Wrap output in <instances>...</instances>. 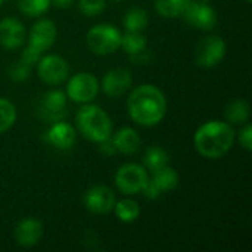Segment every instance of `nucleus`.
I'll return each instance as SVG.
<instances>
[{
	"instance_id": "nucleus-1",
	"label": "nucleus",
	"mask_w": 252,
	"mask_h": 252,
	"mask_svg": "<svg viewBox=\"0 0 252 252\" xmlns=\"http://www.w3.org/2000/svg\"><path fill=\"white\" fill-rule=\"evenodd\" d=\"M127 111L130 118L139 126L154 127L159 124L167 114V99L157 86L142 84L130 93Z\"/></svg>"
},
{
	"instance_id": "nucleus-2",
	"label": "nucleus",
	"mask_w": 252,
	"mask_h": 252,
	"mask_svg": "<svg viewBox=\"0 0 252 252\" xmlns=\"http://www.w3.org/2000/svg\"><path fill=\"white\" fill-rule=\"evenodd\" d=\"M193 143L198 154L204 158L219 159L232 149L235 143V131L227 121L211 120L196 130Z\"/></svg>"
},
{
	"instance_id": "nucleus-3",
	"label": "nucleus",
	"mask_w": 252,
	"mask_h": 252,
	"mask_svg": "<svg viewBox=\"0 0 252 252\" xmlns=\"http://www.w3.org/2000/svg\"><path fill=\"white\" fill-rule=\"evenodd\" d=\"M75 121L80 133L90 142L100 143L112 134V121L109 115L97 105L83 103L77 112Z\"/></svg>"
},
{
	"instance_id": "nucleus-4",
	"label": "nucleus",
	"mask_w": 252,
	"mask_h": 252,
	"mask_svg": "<svg viewBox=\"0 0 252 252\" xmlns=\"http://www.w3.org/2000/svg\"><path fill=\"white\" fill-rule=\"evenodd\" d=\"M58 35V30L53 21L40 19L37 21L28 34V46L24 49L21 55V61L28 63L30 66L35 65L41 58V53L49 50Z\"/></svg>"
},
{
	"instance_id": "nucleus-5",
	"label": "nucleus",
	"mask_w": 252,
	"mask_h": 252,
	"mask_svg": "<svg viewBox=\"0 0 252 252\" xmlns=\"http://www.w3.org/2000/svg\"><path fill=\"white\" fill-rule=\"evenodd\" d=\"M121 31L111 24H97L86 35L87 47L99 56L115 53L121 47Z\"/></svg>"
},
{
	"instance_id": "nucleus-6",
	"label": "nucleus",
	"mask_w": 252,
	"mask_h": 252,
	"mask_svg": "<svg viewBox=\"0 0 252 252\" xmlns=\"http://www.w3.org/2000/svg\"><path fill=\"white\" fill-rule=\"evenodd\" d=\"M149 180L148 170L139 164H124L118 168L115 174V185L120 192L124 195H137L142 193L143 188Z\"/></svg>"
},
{
	"instance_id": "nucleus-7",
	"label": "nucleus",
	"mask_w": 252,
	"mask_h": 252,
	"mask_svg": "<svg viewBox=\"0 0 252 252\" xmlns=\"http://www.w3.org/2000/svg\"><path fill=\"white\" fill-rule=\"evenodd\" d=\"M99 93V81L92 72H78L66 84V97L75 103H90Z\"/></svg>"
},
{
	"instance_id": "nucleus-8",
	"label": "nucleus",
	"mask_w": 252,
	"mask_h": 252,
	"mask_svg": "<svg viewBox=\"0 0 252 252\" xmlns=\"http://www.w3.org/2000/svg\"><path fill=\"white\" fill-rule=\"evenodd\" d=\"M226 56V41L220 35L204 37L195 50L196 63L202 68L217 66Z\"/></svg>"
},
{
	"instance_id": "nucleus-9",
	"label": "nucleus",
	"mask_w": 252,
	"mask_h": 252,
	"mask_svg": "<svg viewBox=\"0 0 252 252\" xmlns=\"http://www.w3.org/2000/svg\"><path fill=\"white\" fill-rule=\"evenodd\" d=\"M35 65L38 77L52 86L62 84L69 75V65L59 55H46L40 58Z\"/></svg>"
},
{
	"instance_id": "nucleus-10",
	"label": "nucleus",
	"mask_w": 252,
	"mask_h": 252,
	"mask_svg": "<svg viewBox=\"0 0 252 252\" xmlns=\"http://www.w3.org/2000/svg\"><path fill=\"white\" fill-rule=\"evenodd\" d=\"M179 186V174L174 168L165 165L164 168L154 171L152 179L148 180L146 186L143 188L142 193L148 199H157L159 198L164 192L174 190Z\"/></svg>"
},
{
	"instance_id": "nucleus-11",
	"label": "nucleus",
	"mask_w": 252,
	"mask_h": 252,
	"mask_svg": "<svg viewBox=\"0 0 252 252\" xmlns=\"http://www.w3.org/2000/svg\"><path fill=\"white\" fill-rule=\"evenodd\" d=\"M186 22L198 30L210 31L217 24V13L216 10L204 1L199 0H190L185 13H183Z\"/></svg>"
},
{
	"instance_id": "nucleus-12",
	"label": "nucleus",
	"mask_w": 252,
	"mask_h": 252,
	"mask_svg": "<svg viewBox=\"0 0 252 252\" xmlns=\"http://www.w3.org/2000/svg\"><path fill=\"white\" fill-rule=\"evenodd\" d=\"M66 94L62 90L46 92L38 102V117L47 123H55L63 118L66 109Z\"/></svg>"
},
{
	"instance_id": "nucleus-13",
	"label": "nucleus",
	"mask_w": 252,
	"mask_h": 252,
	"mask_svg": "<svg viewBox=\"0 0 252 252\" xmlns=\"http://www.w3.org/2000/svg\"><path fill=\"white\" fill-rule=\"evenodd\" d=\"M84 207L93 214H108L114 210L115 205V195L111 188L97 185L90 188L83 198Z\"/></svg>"
},
{
	"instance_id": "nucleus-14",
	"label": "nucleus",
	"mask_w": 252,
	"mask_h": 252,
	"mask_svg": "<svg viewBox=\"0 0 252 252\" xmlns=\"http://www.w3.org/2000/svg\"><path fill=\"white\" fill-rule=\"evenodd\" d=\"M27 37L24 24L16 18H4L0 21V46L7 50H15L22 46Z\"/></svg>"
},
{
	"instance_id": "nucleus-15",
	"label": "nucleus",
	"mask_w": 252,
	"mask_h": 252,
	"mask_svg": "<svg viewBox=\"0 0 252 252\" xmlns=\"http://www.w3.org/2000/svg\"><path fill=\"white\" fill-rule=\"evenodd\" d=\"M131 83H133V77L128 69L114 68L103 75L102 90L111 97H120L131 87Z\"/></svg>"
},
{
	"instance_id": "nucleus-16",
	"label": "nucleus",
	"mask_w": 252,
	"mask_h": 252,
	"mask_svg": "<svg viewBox=\"0 0 252 252\" xmlns=\"http://www.w3.org/2000/svg\"><path fill=\"white\" fill-rule=\"evenodd\" d=\"M13 235L21 247H34L43 236V224L35 219H24L16 224Z\"/></svg>"
},
{
	"instance_id": "nucleus-17",
	"label": "nucleus",
	"mask_w": 252,
	"mask_h": 252,
	"mask_svg": "<svg viewBox=\"0 0 252 252\" xmlns=\"http://www.w3.org/2000/svg\"><path fill=\"white\" fill-rule=\"evenodd\" d=\"M75 139H77L75 128L69 123H65L62 120L55 121L47 130V140L56 149H61V151L71 149L72 145L75 143Z\"/></svg>"
},
{
	"instance_id": "nucleus-18",
	"label": "nucleus",
	"mask_w": 252,
	"mask_h": 252,
	"mask_svg": "<svg viewBox=\"0 0 252 252\" xmlns=\"http://www.w3.org/2000/svg\"><path fill=\"white\" fill-rule=\"evenodd\" d=\"M112 142L117 148V152H121L124 155L136 154L142 145V139H140L139 133L130 127H124V128L118 130L112 136Z\"/></svg>"
},
{
	"instance_id": "nucleus-19",
	"label": "nucleus",
	"mask_w": 252,
	"mask_h": 252,
	"mask_svg": "<svg viewBox=\"0 0 252 252\" xmlns=\"http://www.w3.org/2000/svg\"><path fill=\"white\" fill-rule=\"evenodd\" d=\"M226 121L230 124H245L250 118V105L245 99L232 100L224 111Z\"/></svg>"
},
{
	"instance_id": "nucleus-20",
	"label": "nucleus",
	"mask_w": 252,
	"mask_h": 252,
	"mask_svg": "<svg viewBox=\"0 0 252 252\" xmlns=\"http://www.w3.org/2000/svg\"><path fill=\"white\" fill-rule=\"evenodd\" d=\"M168 164V154L161 146H151L143 155V167L151 173L164 168Z\"/></svg>"
},
{
	"instance_id": "nucleus-21",
	"label": "nucleus",
	"mask_w": 252,
	"mask_h": 252,
	"mask_svg": "<svg viewBox=\"0 0 252 252\" xmlns=\"http://www.w3.org/2000/svg\"><path fill=\"white\" fill-rule=\"evenodd\" d=\"M114 211H115L117 219L120 221H123V223H133L140 216V207H139V204L136 201H133V199H128V198L115 202Z\"/></svg>"
},
{
	"instance_id": "nucleus-22",
	"label": "nucleus",
	"mask_w": 252,
	"mask_h": 252,
	"mask_svg": "<svg viewBox=\"0 0 252 252\" xmlns=\"http://www.w3.org/2000/svg\"><path fill=\"white\" fill-rule=\"evenodd\" d=\"M190 0H155V10L162 18H179L185 13Z\"/></svg>"
},
{
	"instance_id": "nucleus-23",
	"label": "nucleus",
	"mask_w": 252,
	"mask_h": 252,
	"mask_svg": "<svg viewBox=\"0 0 252 252\" xmlns=\"http://www.w3.org/2000/svg\"><path fill=\"white\" fill-rule=\"evenodd\" d=\"M149 22L148 12L142 7H131L124 16V27L127 31L142 32Z\"/></svg>"
},
{
	"instance_id": "nucleus-24",
	"label": "nucleus",
	"mask_w": 252,
	"mask_h": 252,
	"mask_svg": "<svg viewBox=\"0 0 252 252\" xmlns=\"http://www.w3.org/2000/svg\"><path fill=\"white\" fill-rule=\"evenodd\" d=\"M121 47L128 55H136V53H139V52L146 49V37L142 32L127 31L121 37Z\"/></svg>"
},
{
	"instance_id": "nucleus-25",
	"label": "nucleus",
	"mask_w": 252,
	"mask_h": 252,
	"mask_svg": "<svg viewBox=\"0 0 252 252\" xmlns=\"http://www.w3.org/2000/svg\"><path fill=\"white\" fill-rule=\"evenodd\" d=\"M18 4H19V10L24 15L37 18L49 10L52 1L50 0H19Z\"/></svg>"
},
{
	"instance_id": "nucleus-26",
	"label": "nucleus",
	"mask_w": 252,
	"mask_h": 252,
	"mask_svg": "<svg viewBox=\"0 0 252 252\" xmlns=\"http://www.w3.org/2000/svg\"><path fill=\"white\" fill-rule=\"evenodd\" d=\"M16 121L15 105L4 97H0V133L7 131Z\"/></svg>"
},
{
	"instance_id": "nucleus-27",
	"label": "nucleus",
	"mask_w": 252,
	"mask_h": 252,
	"mask_svg": "<svg viewBox=\"0 0 252 252\" xmlns=\"http://www.w3.org/2000/svg\"><path fill=\"white\" fill-rule=\"evenodd\" d=\"M105 6V0H78V9L86 16H96L102 13Z\"/></svg>"
},
{
	"instance_id": "nucleus-28",
	"label": "nucleus",
	"mask_w": 252,
	"mask_h": 252,
	"mask_svg": "<svg viewBox=\"0 0 252 252\" xmlns=\"http://www.w3.org/2000/svg\"><path fill=\"white\" fill-rule=\"evenodd\" d=\"M31 74V66L28 63H25L24 61H18V62H13L9 68V77L10 80L16 81V83H21V81H25Z\"/></svg>"
},
{
	"instance_id": "nucleus-29",
	"label": "nucleus",
	"mask_w": 252,
	"mask_h": 252,
	"mask_svg": "<svg viewBox=\"0 0 252 252\" xmlns=\"http://www.w3.org/2000/svg\"><path fill=\"white\" fill-rule=\"evenodd\" d=\"M239 143L245 151H252V128L250 124L245 123V127L239 133Z\"/></svg>"
},
{
	"instance_id": "nucleus-30",
	"label": "nucleus",
	"mask_w": 252,
	"mask_h": 252,
	"mask_svg": "<svg viewBox=\"0 0 252 252\" xmlns=\"http://www.w3.org/2000/svg\"><path fill=\"white\" fill-rule=\"evenodd\" d=\"M99 145H100V146H99V151H100L103 155H106V157H111V155L118 154V152H117V148H115V145H114V142H112L111 137L106 139V140H103V142H100Z\"/></svg>"
},
{
	"instance_id": "nucleus-31",
	"label": "nucleus",
	"mask_w": 252,
	"mask_h": 252,
	"mask_svg": "<svg viewBox=\"0 0 252 252\" xmlns=\"http://www.w3.org/2000/svg\"><path fill=\"white\" fill-rule=\"evenodd\" d=\"M130 59H131V62H134L137 65H143V63H148L149 62L151 53L145 49V50H142V52H139L136 55H130Z\"/></svg>"
},
{
	"instance_id": "nucleus-32",
	"label": "nucleus",
	"mask_w": 252,
	"mask_h": 252,
	"mask_svg": "<svg viewBox=\"0 0 252 252\" xmlns=\"http://www.w3.org/2000/svg\"><path fill=\"white\" fill-rule=\"evenodd\" d=\"M50 1L58 9H68L74 4V0H50Z\"/></svg>"
},
{
	"instance_id": "nucleus-33",
	"label": "nucleus",
	"mask_w": 252,
	"mask_h": 252,
	"mask_svg": "<svg viewBox=\"0 0 252 252\" xmlns=\"http://www.w3.org/2000/svg\"><path fill=\"white\" fill-rule=\"evenodd\" d=\"M199 1H204V3H210L211 0H199Z\"/></svg>"
},
{
	"instance_id": "nucleus-34",
	"label": "nucleus",
	"mask_w": 252,
	"mask_h": 252,
	"mask_svg": "<svg viewBox=\"0 0 252 252\" xmlns=\"http://www.w3.org/2000/svg\"><path fill=\"white\" fill-rule=\"evenodd\" d=\"M245 1H247V3H251V0H245Z\"/></svg>"
},
{
	"instance_id": "nucleus-35",
	"label": "nucleus",
	"mask_w": 252,
	"mask_h": 252,
	"mask_svg": "<svg viewBox=\"0 0 252 252\" xmlns=\"http://www.w3.org/2000/svg\"><path fill=\"white\" fill-rule=\"evenodd\" d=\"M1 3H3V0H0V6H1Z\"/></svg>"
},
{
	"instance_id": "nucleus-36",
	"label": "nucleus",
	"mask_w": 252,
	"mask_h": 252,
	"mask_svg": "<svg viewBox=\"0 0 252 252\" xmlns=\"http://www.w3.org/2000/svg\"><path fill=\"white\" fill-rule=\"evenodd\" d=\"M117 1H120V0H117Z\"/></svg>"
}]
</instances>
